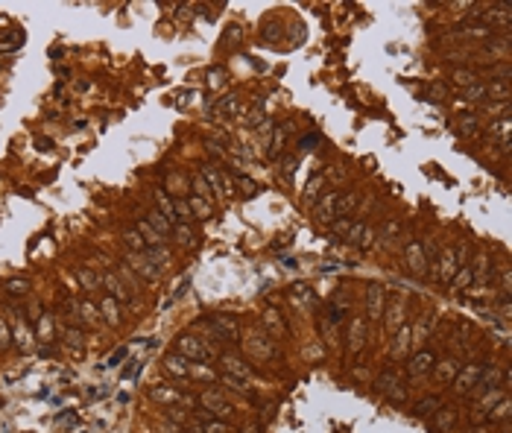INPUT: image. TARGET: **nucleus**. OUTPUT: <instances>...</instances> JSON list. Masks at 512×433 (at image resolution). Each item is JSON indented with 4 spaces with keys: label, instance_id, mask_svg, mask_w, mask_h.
Instances as JSON below:
<instances>
[{
    "label": "nucleus",
    "instance_id": "nucleus-7",
    "mask_svg": "<svg viewBox=\"0 0 512 433\" xmlns=\"http://www.w3.org/2000/svg\"><path fill=\"white\" fill-rule=\"evenodd\" d=\"M366 313H369V319H381V313H384V290L378 284H372L366 293Z\"/></svg>",
    "mask_w": 512,
    "mask_h": 433
},
{
    "label": "nucleus",
    "instance_id": "nucleus-28",
    "mask_svg": "<svg viewBox=\"0 0 512 433\" xmlns=\"http://www.w3.org/2000/svg\"><path fill=\"white\" fill-rule=\"evenodd\" d=\"M407 337H410L407 328H404V331H401V334L395 337V345H392V354H395V357H404V354H407V345H410Z\"/></svg>",
    "mask_w": 512,
    "mask_h": 433
},
{
    "label": "nucleus",
    "instance_id": "nucleus-6",
    "mask_svg": "<svg viewBox=\"0 0 512 433\" xmlns=\"http://www.w3.org/2000/svg\"><path fill=\"white\" fill-rule=\"evenodd\" d=\"M129 264L138 269V272H140V275H144L147 281H155V278H158V264H152L147 255H140V252H129Z\"/></svg>",
    "mask_w": 512,
    "mask_h": 433
},
{
    "label": "nucleus",
    "instance_id": "nucleus-52",
    "mask_svg": "<svg viewBox=\"0 0 512 433\" xmlns=\"http://www.w3.org/2000/svg\"><path fill=\"white\" fill-rule=\"evenodd\" d=\"M135 369H138V360H129L126 366H123V378H132V374H135Z\"/></svg>",
    "mask_w": 512,
    "mask_h": 433
},
{
    "label": "nucleus",
    "instance_id": "nucleus-50",
    "mask_svg": "<svg viewBox=\"0 0 512 433\" xmlns=\"http://www.w3.org/2000/svg\"><path fill=\"white\" fill-rule=\"evenodd\" d=\"M35 150H41V152H44V150H53V140L44 138V135H38V138H35Z\"/></svg>",
    "mask_w": 512,
    "mask_h": 433
},
{
    "label": "nucleus",
    "instance_id": "nucleus-41",
    "mask_svg": "<svg viewBox=\"0 0 512 433\" xmlns=\"http://www.w3.org/2000/svg\"><path fill=\"white\" fill-rule=\"evenodd\" d=\"M152 398H158V401H179V392H173V389H152Z\"/></svg>",
    "mask_w": 512,
    "mask_h": 433
},
{
    "label": "nucleus",
    "instance_id": "nucleus-26",
    "mask_svg": "<svg viewBox=\"0 0 512 433\" xmlns=\"http://www.w3.org/2000/svg\"><path fill=\"white\" fill-rule=\"evenodd\" d=\"M103 313L108 316V322H120V304H117V299L105 296L103 299Z\"/></svg>",
    "mask_w": 512,
    "mask_h": 433
},
{
    "label": "nucleus",
    "instance_id": "nucleus-24",
    "mask_svg": "<svg viewBox=\"0 0 512 433\" xmlns=\"http://www.w3.org/2000/svg\"><path fill=\"white\" fill-rule=\"evenodd\" d=\"M123 240L129 243V249H132V252H140V255H144V249H147V240H144V234H140V232H126V234H123Z\"/></svg>",
    "mask_w": 512,
    "mask_h": 433
},
{
    "label": "nucleus",
    "instance_id": "nucleus-35",
    "mask_svg": "<svg viewBox=\"0 0 512 433\" xmlns=\"http://www.w3.org/2000/svg\"><path fill=\"white\" fill-rule=\"evenodd\" d=\"M363 232H366V222H354V225H349V232H346V240H349V243H357L363 237Z\"/></svg>",
    "mask_w": 512,
    "mask_h": 433
},
{
    "label": "nucleus",
    "instance_id": "nucleus-12",
    "mask_svg": "<svg viewBox=\"0 0 512 433\" xmlns=\"http://www.w3.org/2000/svg\"><path fill=\"white\" fill-rule=\"evenodd\" d=\"M222 363H225V366H229V369H232V372L237 374L240 381H249V378H252V369H249V366H246L240 357H232V354H225V357H222Z\"/></svg>",
    "mask_w": 512,
    "mask_h": 433
},
{
    "label": "nucleus",
    "instance_id": "nucleus-3",
    "mask_svg": "<svg viewBox=\"0 0 512 433\" xmlns=\"http://www.w3.org/2000/svg\"><path fill=\"white\" fill-rule=\"evenodd\" d=\"M199 404H202V407H208V413H211V416H217V419H225V416H232V413H234L232 404H225V401H222V395L211 392V389L199 395Z\"/></svg>",
    "mask_w": 512,
    "mask_h": 433
},
{
    "label": "nucleus",
    "instance_id": "nucleus-13",
    "mask_svg": "<svg viewBox=\"0 0 512 433\" xmlns=\"http://www.w3.org/2000/svg\"><path fill=\"white\" fill-rule=\"evenodd\" d=\"M407 261H410V267H413V272H424V255H421V243H410L407 246Z\"/></svg>",
    "mask_w": 512,
    "mask_h": 433
},
{
    "label": "nucleus",
    "instance_id": "nucleus-53",
    "mask_svg": "<svg viewBox=\"0 0 512 433\" xmlns=\"http://www.w3.org/2000/svg\"><path fill=\"white\" fill-rule=\"evenodd\" d=\"M328 173H331V182H343V179H346V176H343V167H331Z\"/></svg>",
    "mask_w": 512,
    "mask_h": 433
},
{
    "label": "nucleus",
    "instance_id": "nucleus-18",
    "mask_svg": "<svg viewBox=\"0 0 512 433\" xmlns=\"http://www.w3.org/2000/svg\"><path fill=\"white\" fill-rule=\"evenodd\" d=\"M492 135L501 138L503 150H509V117H501L498 123H492Z\"/></svg>",
    "mask_w": 512,
    "mask_h": 433
},
{
    "label": "nucleus",
    "instance_id": "nucleus-11",
    "mask_svg": "<svg viewBox=\"0 0 512 433\" xmlns=\"http://www.w3.org/2000/svg\"><path fill=\"white\" fill-rule=\"evenodd\" d=\"M105 287L111 290V299H120V302H132V296H129V290L123 287V284H120V281H117V275H115V272H108V275H105Z\"/></svg>",
    "mask_w": 512,
    "mask_h": 433
},
{
    "label": "nucleus",
    "instance_id": "nucleus-20",
    "mask_svg": "<svg viewBox=\"0 0 512 433\" xmlns=\"http://www.w3.org/2000/svg\"><path fill=\"white\" fill-rule=\"evenodd\" d=\"M439 269H442V272H439L436 278H442V281H451V278H454L457 261H454V255H451V252H445V255H442V261H439Z\"/></svg>",
    "mask_w": 512,
    "mask_h": 433
},
{
    "label": "nucleus",
    "instance_id": "nucleus-21",
    "mask_svg": "<svg viewBox=\"0 0 512 433\" xmlns=\"http://www.w3.org/2000/svg\"><path fill=\"white\" fill-rule=\"evenodd\" d=\"M193 427H196L199 433H229V427H225L222 421H211V419H196Z\"/></svg>",
    "mask_w": 512,
    "mask_h": 433
},
{
    "label": "nucleus",
    "instance_id": "nucleus-10",
    "mask_svg": "<svg viewBox=\"0 0 512 433\" xmlns=\"http://www.w3.org/2000/svg\"><path fill=\"white\" fill-rule=\"evenodd\" d=\"M293 129H296V123H293V120H287V123H284V126L275 132V138H272V143H269V152H272V155H278V150L284 147V143H287V138L293 135Z\"/></svg>",
    "mask_w": 512,
    "mask_h": 433
},
{
    "label": "nucleus",
    "instance_id": "nucleus-2",
    "mask_svg": "<svg viewBox=\"0 0 512 433\" xmlns=\"http://www.w3.org/2000/svg\"><path fill=\"white\" fill-rule=\"evenodd\" d=\"M208 328L217 334L220 339H234L237 337V319L229 313H217V316H211V322Z\"/></svg>",
    "mask_w": 512,
    "mask_h": 433
},
{
    "label": "nucleus",
    "instance_id": "nucleus-37",
    "mask_svg": "<svg viewBox=\"0 0 512 433\" xmlns=\"http://www.w3.org/2000/svg\"><path fill=\"white\" fill-rule=\"evenodd\" d=\"M193 187H196L199 199H214V193H211V187L205 185V179H202V176H196V179H193Z\"/></svg>",
    "mask_w": 512,
    "mask_h": 433
},
{
    "label": "nucleus",
    "instance_id": "nucleus-25",
    "mask_svg": "<svg viewBox=\"0 0 512 433\" xmlns=\"http://www.w3.org/2000/svg\"><path fill=\"white\" fill-rule=\"evenodd\" d=\"M436 410H439V398L431 395V398H424V401L416 404V416H433Z\"/></svg>",
    "mask_w": 512,
    "mask_h": 433
},
{
    "label": "nucleus",
    "instance_id": "nucleus-22",
    "mask_svg": "<svg viewBox=\"0 0 512 433\" xmlns=\"http://www.w3.org/2000/svg\"><path fill=\"white\" fill-rule=\"evenodd\" d=\"M460 132L468 135V138H477V132H480L477 117H474V114H463V117H460Z\"/></svg>",
    "mask_w": 512,
    "mask_h": 433
},
{
    "label": "nucleus",
    "instance_id": "nucleus-8",
    "mask_svg": "<svg viewBox=\"0 0 512 433\" xmlns=\"http://www.w3.org/2000/svg\"><path fill=\"white\" fill-rule=\"evenodd\" d=\"M433 369V354L431 351H419L413 360H410V378H421Z\"/></svg>",
    "mask_w": 512,
    "mask_h": 433
},
{
    "label": "nucleus",
    "instance_id": "nucleus-9",
    "mask_svg": "<svg viewBox=\"0 0 512 433\" xmlns=\"http://www.w3.org/2000/svg\"><path fill=\"white\" fill-rule=\"evenodd\" d=\"M164 366H167V372L176 374V378H187V374H190V363H187L182 354H170V357L164 360Z\"/></svg>",
    "mask_w": 512,
    "mask_h": 433
},
{
    "label": "nucleus",
    "instance_id": "nucleus-36",
    "mask_svg": "<svg viewBox=\"0 0 512 433\" xmlns=\"http://www.w3.org/2000/svg\"><path fill=\"white\" fill-rule=\"evenodd\" d=\"M392 386H398V378L392 372H384L381 374V381H378V389H381V392H389Z\"/></svg>",
    "mask_w": 512,
    "mask_h": 433
},
{
    "label": "nucleus",
    "instance_id": "nucleus-54",
    "mask_svg": "<svg viewBox=\"0 0 512 433\" xmlns=\"http://www.w3.org/2000/svg\"><path fill=\"white\" fill-rule=\"evenodd\" d=\"M293 170H296V158H293V155H290V158H284V173L290 176Z\"/></svg>",
    "mask_w": 512,
    "mask_h": 433
},
{
    "label": "nucleus",
    "instance_id": "nucleus-5",
    "mask_svg": "<svg viewBox=\"0 0 512 433\" xmlns=\"http://www.w3.org/2000/svg\"><path fill=\"white\" fill-rule=\"evenodd\" d=\"M314 211H316V220L322 222V225H331L334 217H337V193H325L322 202H319Z\"/></svg>",
    "mask_w": 512,
    "mask_h": 433
},
{
    "label": "nucleus",
    "instance_id": "nucleus-46",
    "mask_svg": "<svg viewBox=\"0 0 512 433\" xmlns=\"http://www.w3.org/2000/svg\"><path fill=\"white\" fill-rule=\"evenodd\" d=\"M79 278H82V284H85L88 290H94V287H97V275H91L88 269H79Z\"/></svg>",
    "mask_w": 512,
    "mask_h": 433
},
{
    "label": "nucleus",
    "instance_id": "nucleus-38",
    "mask_svg": "<svg viewBox=\"0 0 512 433\" xmlns=\"http://www.w3.org/2000/svg\"><path fill=\"white\" fill-rule=\"evenodd\" d=\"M401 319H404V307H401V304H395V307L389 310V331H395V328L401 325Z\"/></svg>",
    "mask_w": 512,
    "mask_h": 433
},
{
    "label": "nucleus",
    "instance_id": "nucleus-44",
    "mask_svg": "<svg viewBox=\"0 0 512 433\" xmlns=\"http://www.w3.org/2000/svg\"><path fill=\"white\" fill-rule=\"evenodd\" d=\"M65 337H68V342H70V345H73L76 351L82 349V334L76 331V328H68V331H65Z\"/></svg>",
    "mask_w": 512,
    "mask_h": 433
},
{
    "label": "nucleus",
    "instance_id": "nucleus-17",
    "mask_svg": "<svg viewBox=\"0 0 512 433\" xmlns=\"http://www.w3.org/2000/svg\"><path fill=\"white\" fill-rule=\"evenodd\" d=\"M147 222H150V225H152V228H155L158 234H161V237H164V234H170V232H173V222H167V220H164V214H161V211H150Z\"/></svg>",
    "mask_w": 512,
    "mask_h": 433
},
{
    "label": "nucleus",
    "instance_id": "nucleus-4",
    "mask_svg": "<svg viewBox=\"0 0 512 433\" xmlns=\"http://www.w3.org/2000/svg\"><path fill=\"white\" fill-rule=\"evenodd\" d=\"M480 374H483V363H471L468 369H463V374L454 381V389L460 392V395H466V392H471L474 389V384L480 381Z\"/></svg>",
    "mask_w": 512,
    "mask_h": 433
},
{
    "label": "nucleus",
    "instance_id": "nucleus-51",
    "mask_svg": "<svg viewBox=\"0 0 512 433\" xmlns=\"http://www.w3.org/2000/svg\"><path fill=\"white\" fill-rule=\"evenodd\" d=\"M9 345V328H6V322L0 319V349H6Z\"/></svg>",
    "mask_w": 512,
    "mask_h": 433
},
{
    "label": "nucleus",
    "instance_id": "nucleus-56",
    "mask_svg": "<svg viewBox=\"0 0 512 433\" xmlns=\"http://www.w3.org/2000/svg\"><path fill=\"white\" fill-rule=\"evenodd\" d=\"M471 433H489V430H486V427H477V430H471Z\"/></svg>",
    "mask_w": 512,
    "mask_h": 433
},
{
    "label": "nucleus",
    "instance_id": "nucleus-29",
    "mask_svg": "<svg viewBox=\"0 0 512 433\" xmlns=\"http://www.w3.org/2000/svg\"><path fill=\"white\" fill-rule=\"evenodd\" d=\"M463 97H466V100H480V97H486V85H483V82H474V85L463 88Z\"/></svg>",
    "mask_w": 512,
    "mask_h": 433
},
{
    "label": "nucleus",
    "instance_id": "nucleus-32",
    "mask_svg": "<svg viewBox=\"0 0 512 433\" xmlns=\"http://www.w3.org/2000/svg\"><path fill=\"white\" fill-rule=\"evenodd\" d=\"M506 416H509V401H506V398H501V404H498V407H492V413H489V421L506 419Z\"/></svg>",
    "mask_w": 512,
    "mask_h": 433
},
{
    "label": "nucleus",
    "instance_id": "nucleus-47",
    "mask_svg": "<svg viewBox=\"0 0 512 433\" xmlns=\"http://www.w3.org/2000/svg\"><path fill=\"white\" fill-rule=\"evenodd\" d=\"M123 357H126V349H117V351H111V354H108V360H105V366H117V363L123 360Z\"/></svg>",
    "mask_w": 512,
    "mask_h": 433
},
{
    "label": "nucleus",
    "instance_id": "nucleus-55",
    "mask_svg": "<svg viewBox=\"0 0 512 433\" xmlns=\"http://www.w3.org/2000/svg\"><path fill=\"white\" fill-rule=\"evenodd\" d=\"M41 334H50V319L47 316H41Z\"/></svg>",
    "mask_w": 512,
    "mask_h": 433
},
{
    "label": "nucleus",
    "instance_id": "nucleus-14",
    "mask_svg": "<svg viewBox=\"0 0 512 433\" xmlns=\"http://www.w3.org/2000/svg\"><path fill=\"white\" fill-rule=\"evenodd\" d=\"M363 342H366V322H363V319H354V322H351V351H360Z\"/></svg>",
    "mask_w": 512,
    "mask_h": 433
},
{
    "label": "nucleus",
    "instance_id": "nucleus-33",
    "mask_svg": "<svg viewBox=\"0 0 512 433\" xmlns=\"http://www.w3.org/2000/svg\"><path fill=\"white\" fill-rule=\"evenodd\" d=\"M6 290H9L12 296H23V293L30 290V284L23 278H12V281H6Z\"/></svg>",
    "mask_w": 512,
    "mask_h": 433
},
{
    "label": "nucleus",
    "instance_id": "nucleus-23",
    "mask_svg": "<svg viewBox=\"0 0 512 433\" xmlns=\"http://www.w3.org/2000/svg\"><path fill=\"white\" fill-rule=\"evenodd\" d=\"M23 44V33H9V38H0V53H15Z\"/></svg>",
    "mask_w": 512,
    "mask_h": 433
},
{
    "label": "nucleus",
    "instance_id": "nucleus-1",
    "mask_svg": "<svg viewBox=\"0 0 512 433\" xmlns=\"http://www.w3.org/2000/svg\"><path fill=\"white\" fill-rule=\"evenodd\" d=\"M176 351L185 357V360H208L211 357V349L196 337H179L176 342Z\"/></svg>",
    "mask_w": 512,
    "mask_h": 433
},
{
    "label": "nucleus",
    "instance_id": "nucleus-39",
    "mask_svg": "<svg viewBox=\"0 0 512 433\" xmlns=\"http://www.w3.org/2000/svg\"><path fill=\"white\" fill-rule=\"evenodd\" d=\"M471 278H477V281L486 278V252H480L477 255V267H474V272H471Z\"/></svg>",
    "mask_w": 512,
    "mask_h": 433
},
{
    "label": "nucleus",
    "instance_id": "nucleus-15",
    "mask_svg": "<svg viewBox=\"0 0 512 433\" xmlns=\"http://www.w3.org/2000/svg\"><path fill=\"white\" fill-rule=\"evenodd\" d=\"M454 421H457V410H454V407H445V410L439 407L436 419H433V427H436V430H448Z\"/></svg>",
    "mask_w": 512,
    "mask_h": 433
},
{
    "label": "nucleus",
    "instance_id": "nucleus-19",
    "mask_svg": "<svg viewBox=\"0 0 512 433\" xmlns=\"http://www.w3.org/2000/svg\"><path fill=\"white\" fill-rule=\"evenodd\" d=\"M486 94H489V97H501V103H506V100H509V79L489 82V85H486Z\"/></svg>",
    "mask_w": 512,
    "mask_h": 433
},
{
    "label": "nucleus",
    "instance_id": "nucleus-49",
    "mask_svg": "<svg viewBox=\"0 0 512 433\" xmlns=\"http://www.w3.org/2000/svg\"><path fill=\"white\" fill-rule=\"evenodd\" d=\"M471 281V267H460V278H457V287H466Z\"/></svg>",
    "mask_w": 512,
    "mask_h": 433
},
{
    "label": "nucleus",
    "instance_id": "nucleus-48",
    "mask_svg": "<svg viewBox=\"0 0 512 433\" xmlns=\"http://www.w3.org/2000/svg\"><path fill=\"white\" fill-rule=\"evenodd\" d=\"M190 208H193V211H199V214H211V208L205 205V199H199V196H193V199H190Z\"/></svg>",
    "mask_w": 512,
    "mask_h": 433
},
{
    "label": "nucleus",
    "instance_id": "nucleus-30",
    "mask_svg": "<svg viewBox=\"0 0 512 433\" xmlns=\"http://www.w3.org/2000/svg\"><path fill=\"white\" fill-rule=\"evenodd\" d=\"M454 374H457V363L454 360L439 363V369H436V378H439V381H448V378H454Z\"/></svg>",
    "mask_w": 512,
    "mask_h": 433
},
{
    "label": "nucleus",
    "instance_id": "nucleus-34",
    "mask_svg": "<svg viewBox=\"0 0 512 433\" xmlns=\"http://www.w3.org/2000/svg\"><path fill=\"white\" fill-rule=\"evenodd\" d=\"M322 182H325V176H314V179H310V185L304 187V199H307L310 205H314V196H316V190H319Z\"/></svg>",
    "mask_w": 512,
    "mask_h": 433
},
{
    "label": "nucleus",
    "instance_id": "nucleus-40",
    "mask_svg": "<svg viewBox=\"0 0 512 433\" xmlns=\"http://www.w3.org/2000/svg\"><path fill=\"white\" fill-rule=\"evenodd\" d=\"M454 79L460 82V85H466V88H468V85H474V82H477V76H474L471 70H457V73H454Z\"/></svg>",
    "mask_w": 512,
    "mask_h": 433
},
{
    "label": "nucleus",
    "instance_id": "nucleus-27",
    "mask_svg": "<svg viewBox=\"0 0 512 433\" xmlns=\"http://www.w3.org/2000/svg\"><path fill=\"white\" fill-rule=\"evenodd\" d=\"M354 205H357V196H351V193H346V196H337V217L343 220V217H346V214H349Z\"/></svg>",
    "mask_w": 512,
    "mask_h": 433
},
{
    "label": "nucleus",
    "instance_id": "nucleus-45",
    "mask_svg": "<svg viewBox=\"0 0 512 433\" xmlns=\"http://www.w3.org/2000/svg\"><path fill=\"white\" fill-rule=\"evenodd\" d=\"M234 182L240 185V190H243L246 196H249V193H255V182H252V179H246V176H234Z\"/></svg>",
    "mask_w": 512,
    "mask_h": 433
},
{
    "label": "nucleus",
    "instance_id": "nucleus-42",
    "mask_svg": "<svg viewBox=\"0 0 512 433\" xmlns=\"http://www.w3.org/2000/svg\"><path fill=\"white\" fill-rule=\"evenodd\" d=\"M316 143H319V135H316V132H310V135H304V138L299 140V150L307 152V150H314Z\"/></svg>",
    "mask_w": 512,
    "mask_h": 433
},
{
    "label": "nucleus",
    "instance_id": "nucleus-43",
    "mask_svg": "<svg viewBox=\"0 0 512 433\" xmlns=\"http://www.w3.org/2000/svg\"><path fill=\"white\" fill-rule=\"evenodd\" d=\"M179 217L190 220V202H187V199H176V220H179Z\"/></svg>",
    "mask_w": 512,
    "mask_h": 433
},
{
    "label": "nucleus",
    "instance_id": "nucleus-31",
    "mask_svg": "<svg viewBox=\"0 0 512 433\" xmlns=\"http://www.w3.org/2000/svg\"><path fill=\"white\" fill-rule=\"evenodd\" d=\"M460 35H466V38H486V35H492V30L489 26H463Z\"/></svg>",
    "mask_w": 512,
    "mask_h": 433
},
{
    "label": "nucleus",
    "instance_id": "nucleus-16",
    "mask_svg": "<svg viewBox=\"0 0 512 433\" xmlns=\"http://www.w3.org/2000/svg\"><path fill=\"white\" fill-rule=\"evenodd\" d=\"M155 202H158V211L164 214V220L176 222V208H173V202H170V196H167L164 190H155Z\"/></svg>",
    "mask_w": 512,
    "mask_h": 433
}]
</instances>
